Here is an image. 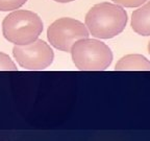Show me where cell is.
<instances>
[{"mask_svg":"<svg viewBox=\"0 0 150 141\" xmlns=\"http://www.w3.org/2000/svg\"><path fill=\"white\" fill-rule=\"evenodd\" d=\"M72 60L79 70H105L112 61L110 48L104 43L95 39H81L71 48Z\"/></svg>","mask_w":150,"mask_h":141,"instance_id":"obj_3","label":"cell"},{"mask_svg":"<svg viewBox=\"0 0 150 141\" xmlns=\"http://www.w3.org/2000/svg\"><path fill=\"white\" fill-rule=\"evenodd\" d=\"M116 4L125 7H137L145 3L147 0H112Z\"/></svg>","mask_w":150,"mask_h":141,"instance_id":"obj_10","label":"cell"},{"mask_svg":"<svg viewBox=\"0 0 150 141\" xmlns=\"http://www.w3.org/2000/svg\"><path fill=\"white\" fill-rule=\"evenodd\" d=\"M47 37L52 46L62 51L69 52L76 41L89 38V31L78 20L61 18L48 27Z\"/></svg>","mask_w":150,"mask_h":141,"instance_id":"obj_4","label":"cell"},{"mask_svg":"<svg viewBox=\"0 0 150 141\" xmlns=\"http://www.w3.org/2000/svg\"><path fill=\"white\" fill-rule=\"evenodd\" d=\"M115 69L117 71H150V61L142 54H128L118 62Z\"/></svg>","mask_w":150,"mask_h":141,"instance_id":"obj_7","label":"cell"},{"mask_svg":"<svg viewBox=\"0 0 150 141\" xmlns=\"http://www.w3.org/2000/svg\"><path fill=\"white\" fill-rule=\"evenodd\" d=\"M131 27L138 35L150 36V1L132 13Z\"/></svg>","mask_w":150,"mask_h":141,"instance_id":"obj_6","label":"cell"},{"mask_svg":"<svg viewBox=\"0 0 150 141\" xmlns=\"http://www.w3.org/2000/svg\"><path fill=\"white\" fill-rule=\"evenodd\" d=\"M18 68L7 54L0 52V71H17Z\"/></svg>","mask_w":150,"mask_h":141,"instance_id":"obj_9","label":"cell"},{"mask_svg":"<svg viewBox=\"0 0 150 141\" xmlns=\"http://www.w3.org/2000/svg\"><path fill=\"white\" fill-rule=\"evenodd\" d=\"M13 54L18 64L27 70H44L53 62L54 54L51 47L42 40L24 45H16Z\"/></svg>","mask_w":150,"mask_h":141,"instance_id":"obj_5","label":"cell"},{"mask_svg":"<svg viewBox=\"0 0 150 141\" xmlns=\"http://www.w3.org/2000/svg\"><path fill=\"white\" fill-rule=\"evenodd\" d=\"M43 31L41 18L30 11H16L5 17L2 23L3 36L16 45L33 42Z\"/></svg>","mask_w":150,"mask_h":141,"instance_id":"obj_2","label":"cell"},{"mask_svg":"<svg viewBox=\"0 0 150 141\" xmlns=\"http://www.w3.org/2000/svg\"><path fill=\"white\" fill-rule=\"evenodd\" d=\"M56 2H61V3H67V2H71L73 0H54Z\"/></svg>","mask_w":150,"mask_h":141,"instance_id":"obj_11","label":"cell"},{"mask_svg":"<svg viewBox=\"0 0 150 141\" xmlns=\"http://www.w3.org/2000/svg\"><path fill=\"white\" fill-rule=\"evenodd\" d=\"M27 0H0V11L7 12L21 7Z\"/></svg>","mask_w":150,"mask_h":141,"instance_id":"obj_8","label":"cell"},{"mask_svg":"<svg viewBox=\"0 0 150 141\" xmlns=\"http://www.w3.org/2000/svg\"><path fill=\"white\" fill-rule=\"evenodd\" d=\"M148 51H149V53H150V42H149V44H148Z\"/></svg>","mask_w":150,"mask_h":141,"instance_id":"obj_12","label":"cell"},{"mask_svg":"<svg viewBox=\"0 0 150 141\" xmlns=\"http://www.w3.org/2000/svg\"><path fill=\"white\" fill-rule=\"evenodd\" d=\"M127 14L118 4L102 2L94 5L86 16V26L92 36L99 39H112L123 31Z\"/></svg>","mask_w":150,"mask_h":141,"instance_id":"obj_1","label":"cell"}]
</instances>
